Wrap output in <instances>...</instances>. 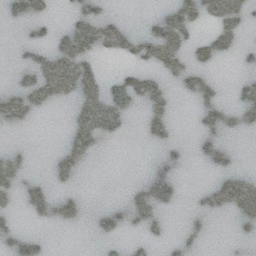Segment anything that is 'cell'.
I'll use <instances>...</instances> for the list:
<instances>
[{"instance_id": "10", "label": "cell", "mask_w": 256, "mask_h": 256, "mask_svg": "<svg viewBox=\"0 0 256 256\" xmlns=\"http://www.w3.org/2000/svg\"><path fill=\"white\" fill-rule=\"evenodd\" d=\"M202 227H203V222L200 218H196L193 221V231L194 232L199 233L202 230Z\"/></svg>"}, {"instance_id": "4", "label": "cell", "mask_w": 256, "mask_h": 256, "mask_svg": "<svg viewBox=\"0 0 256 256\" xmlns=\"http://www.w3.org/2000/svg\"><path fill=\"white\" fill-rule=\"evenodd\" d=\"M201 149H202V152L204 153L205 155L211 156L212 151H213V149H214L213 148V141H212L211 139H208V140L204 141V143L202 144Z\"/></svg>"}, {"instance_id": "21", "label": "cell", "mask_w": 256, "mask_h": 256, "mask_svg": "<svg viewBox=\"0 0 256 256\" xmlns=\"http://www.w3.org/2000/svg\"><path fill=\"white\" fill-rule=\"evenodd\" d=\"M209 131H210V135L211 136H216L217 135V128H216V125H212V126L209 127Z\"/></svg>"}, {"instance_id": "9", "label": "cell", "mask_w": 256, "mask_h": 256, "mask_svg": "<svg viewBox=\"0 0 256 256\" xmlns=\"http://www.w3.org/2000/svg\"><path fill=\"white\" fill-rule=\"evenodd\" d=\"M0 232L4 235H8L9 233V229H8L7 223H6V219L5 217H3L2 215H0Z\"/></svg>"}, {"instance_id": "20", "label": "cell", "mask_w": 256, "mask_h": 256, "mask_svg": "<svg viewBox=\"0 0 256 256\" xmlns=\"http://www.w3.org/2000/svg\"><path fill=\"white\" fill-rule=\"evenodd\" d=\"M255 60H256V56H255V54H253V53H249L248 55L246 56L245 61H246L247 63H253V62H255Z\"/></svg>"}, {"instance_id": "13", "label": "cell", "mask_w": 256, "mask_h": 256, "mask_svg": "<svg viewBox=\"0 0 256 256\" xmlns=\"http://www.w3.org/2000/svg\"><path fill=\"white\" fill-rule=\"evenodd\" d=\"M169 157H170L171 162H177L180 159V153L177 150H170L169 151Z\"/></svg>"}, {"instance_id": "8", "label": "cell", "mask_w": 256, "mask_h": 256, "mask_svg": "<svg viewBox=\"0 0 256 256\" xmlns=\"http://www.w3.org/2000/svg\"><path fill=\"white\" fill-rule=\"evenodd\" d=\"M197 236H198V233L194 232V231L191 234H190V235L188 236V238L185 241V249H188L189 250L190 248H191V247L193 246V244H194L195 240H196Z\"/></svg>"}, {"instance_id": "16", "label": "cell", "mask_w": 256, "mask_h": 256, "mask_svg": "<svg viewBox=\"0 0 256 256\" xmlns=\"http://www.w3.org/2000/svg\"><path fill=\"white\" fill-rule=\"evenodd\" d=\"M183 5L187 8H192V7H196V4H195L194 0H184L183 1Z\"/></svg>"}, {"instance_id": "19", "label": "cell", "mask_w": 256, "mask_h": 256, "mask_svg": "<svg viewBox=\"0 0 256 256\" xmlns=\"http://www.w3.org/2000/svg\"><path fill=\"white\" fill-rule=\"evenodd\" d=\"M132 256H147V253H146V251L144 248H142V247H140V248H138L136 250V252L134 253Z\"/></svg>"}, {"instance_id": "6", "label": "cell", "mask_w": 256, "mask_h": 256, "mask_svg": "<svg viewBox=\"0 0 256 256\" xmlns=\"http://www.w3.org/2000/svg\"><path fill=\"white\" fill-rule=\"evenodd\" d=\"M150 232L153 234L154 236H160L161 235V228L157 219H153L152 222L150 224Z\"/></svg>"}, {"instance_id": "7", "label": "cell", "mask_w": 256, "mask_h": 256, "mask_svg": "<svg viewBox=\"0 0 256 256\" xmlns=\"http://www.w3.org/2000/svg\"><path fill=\"white\" fill-rule=\"evenodd\" d=\"M226 126L228 127H236L238 124L240 123V120L237 118V117H233V116H230V117H226V119H225V121L223 122Z\"/></svg>"}, {"instance_id": "22", "label": "cell", "mask_w": 256, "mask_h": 256, "mask_svg": "<svg viewBox=\"0 0 256 256\" xmlns=\"http://www.w3.org/2000/svg\"><path fill=\"white\" fill-rule=\"evenodd\" d=\"M170 256H183V251H182L181 249L173 250L172 252L170 253Z\"/></svg>"}, {"instance_id": "25", "label": "cell", "mask_w": 256, "mask_h": 256, "mask_svg": "<svg viewBox=\"0 0 256 256\" xmlns=\"http://www.w3.org/2000/svg\"><path fill=\"white\" fill-rule=\"evenodd\" d=\"M0 233H1V232H0Z\"/></svg>"}, {"instance_id": "15", "label": "cell", "mask_w": 256, "mask_h": 256, "mask_svg": "<svg viewBox=\"0 0 256 256\" xmlns=\"http://www.w3.org/2000/svg\"><path fill=\"white\" fill-rule=\"evenodd\" d=\"M112 218L116 220L117 222H118V221H123L125 218V213L124 212H115L113 216H112Z\"/></svg>"}, {"instance_id": "1", "label": "cell", "mask_w": 256, "mask_h": 256, "mask_svg": "<svg viewBox=\"0 0 256 256\" xmlns=\"http://www.w3.org/2000/svg\"><path fill=\"white\" fill-rule=\"evenodd\" d=\"M99 225L105 232H109L116 228L117 221L112 217H104L99 220Z\"/></svg>"}, {"instance_id": "3", "label": "cell", "mask_w": 256, "mask_h": 256, "mask_svg": "<svg viewBox=\"0 0 256 256\" xmlns=\"http://www.w3.org/2000/svg\"><path fill=\"white\" fill-rule=\"evenodd\" d=\"M211 157V161L217 164V165H221V166H229L231 164V159L230 157L227 156H224V157H218V156H210Z\"/></svg>"}, {"instance_id": "17", "label": "cell", "mask_w": 256, "mask_h": 256, "mask_svg": "<svg viewBox=\"0 0 256 256\" xmlns=\"http://www.w3.org/2000/svg\"><path fill=\"white\" fill-rule=\"evenodd\" d=\"M142 221H143V218L141 217L140 215H137L136 217H134V218L131 220V224L134 225V226H136V225L140 224V223L142 222Z\"/></svg>"}, {"instance_id": "18", "label": "cell", "mask_w": 256, "mask_h": 256, "mask_svg": "<svg viewBox=\"0 0 256 256\" xmlns=\"http://www.w3.org/2000/svg\"><path fill=\"white\" fill-rule=\"evenodd\" d=\"M139 55H140V58H141L142 60H149L151 57H152V55H151L150 52H148V51L142 52V53H140Z\"/></svg>"}, {"instance_id": "24", "label": "cell", "mask_w": 256, "mask_h": 256, "mask_svg": "<svg viewBox=\"0 0 256 256\" xmlns=\"http://www.w3.org/2000/svg\"><path fill=\"white\" fill-rule=\"evenodd\" d=\"M240 254H241L240 250H235V251H234V255H235V256H238V255H240Z\"/></svg>"}, {"instance_id": "2", "label": "cell", "mask_w": 256, "mask_h": 256, "mask_svg": "<svg viewBox=\"0 0 256 256\" xmlns=\"http://www.w3.org/2000/svg\"><path fill=\"white\" fill-rule=\"evenodd\" d=\"M37 82L38 78L35 74H25L20 80V85L23 87H29V86H34Z\"/></svg>"}, {"instance_id": "23", "label": "cell", "mask_w": 256, "mask_h": 256, "mask_svg": "<svg viewBox=\"0 0 256 256\" xmlns=\"http://www.w3.org/2000/svg\"><path fill=\"white\" fill-rule=\"evenodd\" d=\"M108 256H119V253L115 250H110L108 252Z\"/></svg>"}, {"instance_id": "11", "label": "cell", "mask_w": 256, "mask_h": 256, "mask_svg": "<svg viewBox=\"0 0 256 256\" xmlns=\"http://www.w3.org/2000/svg\"><path fill=\"white\" fill-rule=\"evenodd\" d=\"M153 112H154V115L155 116L162 117L164 115V112H165V107L159 106V105H157V104L154 103V105H153Z\"/></svg>"}, {"instance_id": "12", "label": "cell", "mask_w": 256, "mask_h": 256, "mask_svg": "<svg viewBox=\"0 0 256 256\" xmlns=\"http://www.w3.org/2000/svg\"><path fill=\"white\" fill-rule=\"evenodd\" d=\"M22 162H23V156L21 155L20 153L16 154L15 157H14V160H13V163H14L15 168L17 169V170H18V169L21 167V165H22Z\"/></svg>"}, {"instance_id": "14", "label": "cell", "mask_w": 256, "mask_h": 256, "mask_svg": "<svg viewBox=\"0 0 256 256\" xmlns=\"http://www.w3.org/2000/svg\"><path fill=\"white\" fill-rule=\"evenodd\" d=\"M242 230L244 233H250L253 230V225L251 222H244L242 224Z\"/></svg>"}, {"instance_id": "5", "label": "cell", "mask_w": 256, "mask_h": 256, "mask_svg": "<svg viewBox=\"0 0 256 256\" xmlns=\"http://www.w3.org/2000/svg\"><path fill=\"white\" fill-rule=\"evenodd\" d=\"M48 33V29H47L46 27H40L39 29L37 30H33V31H31L29 33V37L30 38H38V37H43V36H45L46 34Z\"/></svg>"}]
</instances>
